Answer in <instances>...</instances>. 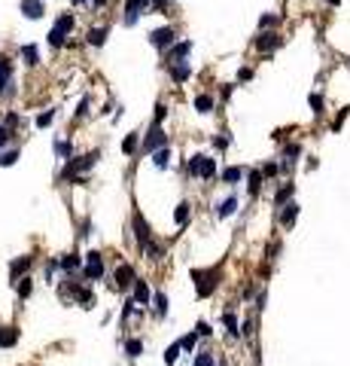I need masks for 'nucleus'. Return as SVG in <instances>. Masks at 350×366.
<instances>
[{
  "label": "nucleus",
  "instance_id": "obj_35",
  "mask_svg": "<svg viewBox=\"0 0 350 366\" xmlns=\"http://www.w3.org/2000/svg\"><path fill=\"white\" fill-rule=\"evenodd\" d=\"M311 107H314V113H323V98L320 95H311Z\"/></svg>",
  "mask_w": 350,
  "mask_h": 366
},
{
  "label": "nucleus",
  "instance_id": "obj_40",
  "mask_svg": "<svg viewBox=\"0 0 350 366\" xmlns=\"http://www.w3.org/2000/svg\"><path fill=\"white\" fill-rule=\"evenodd\" d=\"M289 196H292V186H286V189H280V193H277V204H280V202H286Z\"/></svg>",
  "mask_w": 350,
  "mask_h": 366
},
{
  "label": "nucleus",
  "instance_id": "obj_9",
  "mask_svg": "<svg viewBox=\"0 0 350 366\" xmlns=\"http://www.w3.org/2000/svg\"><path fill=\"white\" fill-rule=\"evenodd\" d=\"M168 67H171V80H174V82H186V80L192 77V67H189V64H180V61H177V64H168Z\"/></svg>",
  "mask_w": 350,
  "mask_h": 366
},
{
  "label": "nucleus",
  "instance_id": "obj_34",
  "mask_svg": "<svg viewBox=\"0 0 350 366\" xmlns=\"http://www.w3.org/2000/svg\"><path fill=\"white\" fill-rule=\"evenodd\" d=\"M155 308H159V315H165V311H168V299H165V293L155 296Z\"/></svg>",
  "mask_w": 350,
  "mask_h": 366
},
{
  "label": "nucleus",
  "instance_id": "obj_10",
  "mask_svg": "<svg viewBox=\"0 0 350 366\" xmlns=\"http://www.w3.org/2000/svg\"><path fill=\"white\" fill-rule=\"evenodd\" d=\"M280 46V37L277 34H262V37L256 40V49H262V52H271V49H277Z\"/></svg>",
  "mask_w": 350,
  "mask_h": 366
},
{
  "label": "nucleus",
  "instance_id": "obj_44",
  "mask_svg": "<svg viewBox=\"0 0 350 366\" xmlns=\"http://www.w3.org/2000/svg\"><path fill=\"white\" fill-rule=\"evenodd\" d=\"M198 336H210V326H207V324H204V321H201V324H198Z\"/></svg>",
  "mask_w": 350,
  "mask_h": 366
},
{
  "label": "nucleus",
  "instance_id": "obj_41",
  "mask_svg": "<svg viewBox=\"0 0 350 366\" xmlns=\"http://www.w3.org/2000/svg\"><path fill=\"white\" fill-rule=\"evenodd\" d=\"M6 141H9V128H6V125H0V147H3Z\"/></svg>",
  "mask_w": 350,
  "mask_h": 366
},
{
  "label": "nucleus",
  "instance_id": "obj_2",
  "mask_svg": "<svg viewBox=\"0 0 350 366\" xmlns=\"http://www.w3.org/2000/svg\"><path fill=\"white\" fill-rule=\"evenodd\" d=\"M162 147H165V131H162V125H152V131L146 134V141H143V153H155Z\"/></svg>",
  "mask_w": 350,
  "mask_h": 366
},
{
  "label": "nucleus",
  "instance_id": "obj_4",
  "mask_svg": "<svg viewBox=\"0 0 350 366\" xmlns=\"http://www.w3.org/2000/svg\"><path fill=\"white\" fill-rule=\"evenodd\" d=\"M149 40H152L155 49H168V46H174V28H159V31H152Z\"/></svg>",
  "mask_w": 350,
  "mask_h": 366
},
{
  "label": "nucleus",
  "instance_id": "obj_12",
  "mask_svg": "<svg viewBox=\"0 0 350 366\" xmlns=\"http://www.w3.org/2000/svg\"><path fill=\"white\" fill-rule=\"evenodd\" d=\"M213 174H216V162L207 159V156H201V162H198V177H213Z\"/></svg>",
  "mask_w": 350,
  "mask_h": 366
},
{
  "label": "nucleus",
  "instance_id": "obj_37",
  "mask_svg": "<svg viewBox=\"0 0 350 366\" xmlns=\"http://www.w3.org/2000/svg\"><path fill=\"white\" fill-rule=\"evenodd\" d=\"M168 116V110H165V104H159V107H155V125H162V119Z\"/></svg>",
  "mask_w": 350,
  "mask_h": 366
},
{
  "label": "nucleus",
  "instance_id": "obj_16",
  "mask_svg": "<svg viewBox=\"0 0 350 366\" xmlns=\"http://www.w3.org/2000/svg\"><path fill=\"white\" fill-rule=\"evenodd\" d=\"M134 299H137L140 305H146V302H149V287H146L143 281H137V284H134Z\"/></svg>",
  "mask_w": 350,
  "mask_h": 366
},
{
  "label": "nucleus",
  "instance_id": "obj_22",
  "mask_svg": "<svg viewBox=\"0 0 350 366\" xmlns=\"http://www.w3.org/2000/svg\"><path fill=\"white\" fill-rule=\"evenodd\" d=\"M241 177H244V171H241V168H235V165L222 171V180H225V183H238Z\"/></svg>",
  "mask_w": 350,
  "mask_h": 366
},
{
  "label": "nucleus",
  "instance_id": "obj_28",
  "mask_svg": "<svg viewBox=\"0 0 350 366\" xmlns=\"http://www.w3.org/2000/svg\"><path fill=\"white\" fill-rule=\"evenodd\" d=\"M19 162V150H9L6 156H0V165H15Z\"/></svg>",
  "mask_w": 350,
  "mask_h": 366
},
{
  "label": "nucleus",
  "instance_id": "obj_30",
  "mask_svg": "<svg viewBox=\"0 0 350 366\" xmlns=\"http://www.w3.org/2000/svg\"><path fill=\"white\" fill-rule=\"evenodd\" d=\"M122 150H125V153H134V150H137V134H128L125 141H122Z\"/></svg>",
  "mask_w": 350,
  "mask_h": 366
},
{
  "label": "nucleus",
  "instance_id": "obj_25",
  "mask_svg": "<svg viewBox=\"0 0 350 366\" xmlns=\"http://www.w3.org/2000/svg\"><path fill=\"white\" fill-rule=\"evenodd\" d=\"M295 214H299V204H286V211H283V226H292V220H295Z\"/></svg>",
  "mask_w": 350,
  "mask_h": 366
},
{
  "label": "nucleus",
  "instance_id": "obj_11",
  "mask_svg": "<svg viewBox=\"0 0 350 366\" xmlns=\"http://www.w3.org/2000/svg\"><path fill=\"white\" fill-rule=\"evenodd\" d=\"M195 278H198V296H210V290L216 287L213 275H201V272H195Z\"/></svg>",
  "mask_w": 350,
  "mask_h": 366
},
{
  "label": "nucleus",
  "instance_id": "obj_43",
  "mask_svg": "<svg viewBox=\"0 0 350 366\" xmlns=\"http://www.w3.org/2000/svg\"><path fill=\"white\" fill-rule=\"evenodd\" d=\"M19 293H22V296H31V281H22V287H19Z\"/></svg>",
  "mask_w": 350,
  "mask_h": 366
},
{
  "label": "nucleus",
  "instance_id": "obj_19",
  "mask_svg": "<svg viewBox=\"0 0 350 366\" xmlns=\"http://www.w3.org/2000/svg\"><path fill=\"white\" fill-rule=\"evenodd\" d=\"M195 110L198 113H210V110H213V98H210V95H198L195 98Z\"/></svg>",
  "mask_w": 350,
  "mask_h": 366
},
{
  "label": "nucleus",
  "instance_id": "obj_1",
  "mask_svg": "<svg viewBox=\"0 0 350 366\" xmlns=\"http://www.w3.org/2000/svg\"><path fill=\"white\" fill-rule=\"evenodd\" d=\"M70 31H73V15H70V12H61V15H58V22H55V28L49 31V46L61 49Z\"/></svg>",
  "mask_w": 350,
  "mask_h": 366
},
{
  "label": "nucleus",
  "instance_id": "obj_33",
  "mask_svg": "<svg viewBox=\"0 0 350 366\" xmlns=\"http://www.w3.org/2000/svg\"><path fill=\"white\" fill-rule=\"evenodd\" d=\"M195 366H213V354H198L195 357Z\"/></svg>",
  "mask_w": 350,
  "mask_h": 366
},
{
  "label": "nucleus",
  "instance_id": "obj_31",
  "mask_svg": "<svg viewBox=\"0 0 350 366\" xmlns=\"http://www.w3.org/2000/svg\"><path fill=\"white\" fill-rule=\"evenodd\" d=\"M55 153L61 156V159H67V156L73 153V150H70V144H67V141H58V144H55Z\"/></svg>",
  "mask_w": 350,
  "mask_h": 366
},
{
  "label": "nucleus",
  "instance_id": "obj_23",
  "mask_svg": "<svg viewBox=\"0 0 350 366\" xmlns=\"http://www.w3.org/2000/svg\"><path fill=\"white\" fill-rule=\"evenodd\" d=\"M174 220H177V226H186V220H189V204H186V202L177 204V211H174Z\"/></svg>",
  "mask_w": 350,
  "mask_h": 366
},
{
  "label": "nucleus",
  "instance_id": "obj_3",
  "mask_svg": "<svg viewBox=\"0 0 350 366\" xmlns=\"http://www.w3.org/2000/svg\"><path fill=\"white\" fill-rule=\"evenodd\" d=\"M101 275H104L101 253H98V250H92V253H89V259H85V278H89V281H98Z\"/></svg>",
  "mask_w": 350,
  "mask_h": 366
},
{
  "label": "nucleus",
  "instance_id": "obj_13",
  "mask_svg": "<svg viewBox=\"0 0 350 366\" xmlns=\"http://www.w3.org/2000/svg\"><path fill=\"white\" fill-rule=\"evenodd\" d=\"M9 77H12V64H9L6 58H0V92H6Z\"/></svg>",
  "mask_w": 350,
  "mask_h": 366
},
{
  "label": "nucleus",
  "instance_id": "obj_29",
  "mask_svg": "<svg viewBox=\"0 0 350 366\" xmlns=\"http://www.w3.org/2000/svg\"><path fill=\"white\" fill-rule=\"evenodd\" d=\"M52 119H55V113L46 110V113H40V116H37V125H40V128H46V125H52Z\"/></svg>",
  "mask_w": 350,
  "mask_h": 366
},
{
  "label": "nucleus",
  "instance_id": "obj_24",
  "mask_svg": "<svg viewBox=\"0 0 350 366\" xmlns=\"http://www.w3.org/2000/svg\"><path fill=\"white\" fill-rule=\"evenodd\" d=\"M235 207H238V199H235V196H232V199H225V202H222V207H219V217L235 214Z\"/></svg>",
  "mask_w": 350,
  "mask_h": 366
},
{
  "label": "nucleus",
  "instance_id": "obj_32",
  "mask_svg": "<svg viewBox=\"0 0 350 366\" xmlns=\"http://www.w3.org/2000/svg\"><path fill=\"white\" fill-rule=\"evenodd\" d=\"M180 348H183V351H192V348H195V333L183 336V339H180Z\"/></svg>",
  "mask_w": 350,
  "mask_h": 366
},
{
  "label": "nucleus",
  "instance_id": "obj_38",
  "mask_svg": "<svg viewBox=\"0 0 350 366\" xmlns=\"http://www.w3.org/2000/svg\"><path fill=\"white\" fill-rule=\"evenodd\" d=\"M61 266H64V269H76V266H79V259H76V256H64V259H61Z\"/></svg>",
  "mask_w": 350,
  "mask_h": 366
},
{
  "label": "nucleus",
  "instance_id": "obj_26",
  "mask_svg": "<svg viewBox=\"0 0 350 366\" xmlns=\"http://www.w3.org/2000/svg\"><path fill=\"white\" fill-rule=\"evenodd\" d=\"M222 321H225V326H229V333H232V336H238V321H235V315H232V311H225V315H222Z\"/></svg>",
  "mask_w": 350,
  "mask_h": 366
},
{
  "label": "nucleus",
  "instance_id": "obj_5",
  "mask_svg": "<svg viewBox=\"0 0 350 366\" xmlns=\"http://www.w3.org/2000/svg\"><path fill=\"white\" fill-rule=\"evenodd\" d=\"M95 159H98V156L92 153V156H79L76 162H67V165H64V177H73L76 171H85V168H92V165H95Z\"/></svg>",
  "mask_w": 350,
  "mask_h": 366
},
{
  "label": "nucleus",
  "instance_id": "obj_21",
  "mask_svg": "<svg viewBox=\"0 0 350 366\" xmlns=\"http://www.w3.org/2000/svg\"><path fill=\"white\" fill-rule=\"evenodd\" d=\"M125 351H128V357H140V354H143V342H140V339H128Z\"/></svg>",
  "mask_w": 350,
  "mask_h": 366
},
{
  "label": "nucleus",
  "instance_id": "obj_48",
  "mask_svg": "<svg viewBox=\"0 0 350 366\" xmlns=\"http://www.w3.org/2000/svg\"><path fill=\"white\" fill-rule=\"evenodd\" d=\"M101 3H104V0H95V6H101Z\"/></svg>",
  "mask_w": 350,
  "mask_h": 366
},
{
  "label": "nucleus",
  "instance_id": "obj_42",
  "mask_svg": "<svg viewBox=\"0 0 350 366\" xmlns=\"http://www.w3.org/2000/svg\"><path fill=\"white\" fill-rule=\"evenodd\" d=\"M259 180H262L259 174H253V177H250V193H256V189H259Z\"/></svg>",
  "mask_w": 350,
  "mask_h": 366
},
{
  "label": "nucleus",
  "instance_id": "obj_36",
  "mask_svg": "<svg viewBox=\"0 0 350 366\" xmlns=\"http://www.w3.org/2000/svg\"><path fill=\"white\" fill-rule=\"evenodd\" d=\"M259 25H262V28H274V25H277V15H262Z\"/></svg>",
  "mask_w": 350,
  "mask_h": 366
},
{
  "label": "nucleus",
  "instance_id": "obj_17",
  "mask_svg": "<svg viewBox=\"0 0 350 366\" xmlns=\"http://www.w3.org/2000/svg\"><path fill=\"white\" fill-rule=\"evenodd\" d=\"M152 162H155V168H168V162H171V153H168V147L155 150V153H152Z\"/></svg>",
  "mask_w": 350,
  "mask_h": 366
},
{
  "label": "nucleus",
  "instance_id": "obj_27",
  "mask_svg": "<svg viewBox=\"0 0 350 366\" xmlns=\"http://www.w3.org/2000/svg\"><path fill=\"white\" fill-rule=\"evenodd\" d=\"M180 351H183V348H180V342H177V345H171V348H168V354H165V363H174V360L180 357Z\"/></svg>",
  "mask_w": 350,
  "mask_h": 366
},
{
  "label": "nucleus",
  "instance_id": "obj_18",
  "mask_svg": "<svg viewBox=\"0 0 350 366\" xmlns=\"http://www.w3.org/2000/svg\"><path fill=\"white\" fill-rule=\"evenodd\" d=\"M116 278H119V287H131V284H134V272H131V266H122Z\"/></svg>",
  "mask_w": 350,
  "mask_h": 366
},
{
  "label": "nucleus",
  "instance_id": "obj_14",
  "mask_svg": "<svg viewBox=\"0 0 350 366\" xmlns=\"http://www.w3.org/2000/svg\"><path fill=\"white\" fill-rule=\"evenodd\" d=\"M15 339H19V329H12V326H3V329H0V348L15 345Z\"/></svg>",
  "mask_w": 350,
  "mask_h": 366
},
{
  "label": "nucleus",
  "instance_id": "obj_15",
  "mask_svg": "<svg viewBox=\"0 0 350 366\" xmlns=\"http://www.w3.org/2000/svg\"><path fill=\"white\" fill-rule=\"evenodd\" d=\"M85 40H89L92 46H104V40H107V28H92Z\"/></svg>",
  "mask_w": 350,
  "mask_h": 366
},
{
  "label": "nucleus",
  "instance_id": "obj_6",
  "mask_svg": "<svg viewBox=\"0 0 350 366\" xmlns=\"http://www.w3.org/2000/svg\"><path fill=\"white\" fill-rule=\"evenodd\" d=\"M149 6V0H128V6H125V25H134L137 22V15H143Z\"/></svg>",
  "mask_w": 350,
  "mask_h": 366
},
{
  "label": "nucleus",
  "instance_id": "obj_45",
  "mask_svg": "<svg viewBox=\"0 0 350 366\" xmlns=\"http://www.w3.org/2000/svg\"><path fill=\"white\" fill-rule=\"evenodd\" d=\"M85 110H89V98H82V101H79V110H76V113H79V116H82V113H85Z\"/></svg>",
  "mask_w": 350,
  "mask_h": 366
},
{
  "label": "nucleus",
  "instance_id": "obj_20",
  "mask_svg": "<svg viewBox=\"0 0 350 366\" xmlns=\"http://www.w3.org/2000/svg\"><path fill=\"white\" fill-rule=\"evenodd\" d=\"M22 58H25V64H37L40 61V55H37V46H22Z\"/></svg>",
  "mask_w": 350,
  "mask_h": 366
},
{
  "label": "nucleus",
  "instance_id": "obj_47",
  "mask_svg": "<svg viewBox=\"0 0 350 366\" xmlns=\"http://www.w3.org/2000/svg\"><path fill=\"white\" fill-rule=\"evenodd\" d=\"M162 3H165V0H155V6H162Z\"/></svg>",
  "mask_w": 350,
  "mask_h": 366
},
{
  "label": "nucleus",
  "instance_id": "obj_39",
  "mask_svg": "<svg viewBox=\"0 0 350 366\" xmlns=\"http://www.w3.org/2000/svg\"><path fill=\"white\" fill-rule=\"evenodd\" d=\"M28 266H31V259L25 256V259H22V263H15V266H12V275H19V272H25Z\"/></svg>",
  "mask_w": 350,
  "mask_h": 366
},
{
  "label": "nucleus",
  "instance_id": "obj_8",
  "mask_svg": "<svg viewBox=\"0 0 350 366\" xmlns=\"http://www.w3.org/2000/svg\"><path fill=\"white\" fill-rule=\"evenodd\" d=\"M192 52V40H183V43H174L171 52H168V64H177L180 58H186Z\"/></svg>",
  "mask_w": 350,
  "mask_h": 366
},
{
  "label": "nucleus",
  "instance_id": "obj_46",
  "mask_svg": "<svg viewBox=\"0 0 350 366\" xmlns=\"http://www.w3.org/2000/svg\"><path fill=\"white\" fill-rule=\"evenodd\" d=\"M326 3H341V0H326Z\"/></svg>",
  "mask_w": 350,
  "mask_h": 366
},
{
  "label": "nucleus",
  "instance_id": "obj_7",
  "mask_svg": "<svg viewBox=\"0 0 350 366\" xmlns=\"http://www.w3.org/2000/svg\"><path fill=\"white\" fill-rule=\"evenodd\" d=\"M19 9L25 12V19H43V0H22Z\"/></svg>",
  "mask_w": 350,
  "mask_h": 366
}]
</instances>
